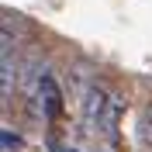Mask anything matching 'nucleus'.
<instances>
[{
  "mask_svg": "<svg viewBox=\"0 0 152 152\" xmlns=\"http://www.w3.org/2000/svg\"><path fill=\"white\" fill-rule=\"evenodd\" d=\"M80 111H83V124H80V138H94L100 135L104 124V111H107V86L97 80L83 97H80Z\"/></svg>",
  "mask_w": 152,
  "mask_h": 152,
  "instance_id": "obj_1",
  "label": "nucleus"
},
{
  "mask_svg": "<svg viewBox=\"0 0 152 152\" xmlns=\"http://www.w3.org/2000/svg\"><path fill=\"white\" fill-rule=\"evenodd\" d=\"M94 83H97V69L90 66V62L76 59V62H69V66H66V86L73 90L76 97H83Z\"/></svg>",
  "mask_w": 152,
  "mask_h": 152,
  "instance_id": "obj_2",
  "label": "nucleus"
},
{
  "mask_svg": "<svg viewBox=\"0 0 152 152\" xmlns=\"http://www.w3.org/2000/svg\"><path fill=\"white\" fill-rule=\"evenodd\" d=\"M124 107H128V97H124V90H107V111H104V124H100V135L114 138V132H118V121H121Z\"/></svg>",
  "mask_w": 152,
  "mask_h": 152,
  "instance_id": "obj_3",
  "label": "nucleus"
},
{
  "mask_svg": "<svg viewBox=\"0 0 152 152\" xmlns=\"http://www.w3.org/2000/svg\"><path fill=\"white\" fill-rule=\"evenodd\" d=\"M38 94H42V104H45V118H48V124H52L59 114H62V86L56 83V76L48 73L45 80L38 83Z\"/></svg>",
  "mask_w": 152,
  "mask_h": 152,
  "instance_id": "obj_4",
  "label": "nucleus"
},
{
  "mask_svg": "<svg viewBox=\"0 0 152 152\" xmlns=\"http://www.w3.org/2000/svg\"><path fill=\"white\" fill-rule=\"evenodd\" d=\"M135 135L142 145H152V104H145L138 111V124H135Z\"/></svg>",
  "mask_w": 152,
  "mask_h": 152,
  "instance_id": "obj_5",
  "label": "nucleus"
},
{
  "mask_svg": "<svg viewBox=\"0 0 152 152\" xmlns=\"http://www.w3.org/2000/svg\"><path fill=\"white\" fill-rule=\"evenodd\" d=\"M0 145H4V152H21L24 149V135L14 132V128H4L0 132Z\"/></svg>",
  "mask_w": 152,
  "mask_h": 152,
  "instance_id": "obj_6",
  "label": "nucleus"
},
{
  "mask_svg": "<svg viewBox=\"0 0 152 152\" xmlns=\"http://www.w3.org/2000/svg\"><path fill=\"white\" fill-rule=\"evenodd\" d=\"M59 152H80V149H59Z\"/></svg>",
  "mask_w": 152,
  "mask_h": 152,
  "instance_id": "obj_7",
  "label": "nucleus"
}]
</instances>
